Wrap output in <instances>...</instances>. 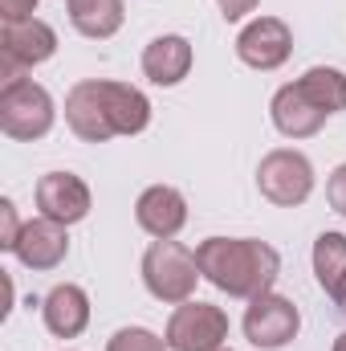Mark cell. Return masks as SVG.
<instances>
[{
    "label": "cell",
    "mask_w": 346,
    "mask_h": 351,
    "mask_svg": "<svg viewBox=\"0 0 346 351\" xmlns=\"http://www.w3.org/2000/svg\"><path fill=\"white\" fill-rule=\"evenodd\" d=\"M57 53V33L49 21H4L0 29V58H4V82H16L21 70H33Z\"/></svg>",
    "instance_id": "obj_8"
},
{
    "label": "cell",
    "mask_w": 346,
    "mask_h": 351,
    "mask_svg": "<svg viewBox=\"0 0 346 351\" xmlns=\"http://www.w3.org/2000/svg\"><path fill=\"white\" fill-rule=\"evenodd\" d=\"M334 351H346V331L338 335V339H334Z\"/></svg>",
    "instance_id": "obj_25"
},
{
    "label": "cell",
    "mask_w": 346,
    "mask_h": 351,
    "mask_svg": "<svg viewBox=\"0 0 346 351\" xmlns=\"http://www.w3.org/2000/svg\"><path fill=\"white\" fill-rule=\"evenodd\" d=\"M163 339H168L172 351H216L228 339V315L220 306H212V302L187 298L172 311Z\"/></svg>",
    "instance_id": "obj_7"
},
{
    "label": "cell",
    "mask_w": 346,
    "mask_h": 351,
    "mask_svg": "<svg viewBox=\"0 0 346 351\" xmlns=\"http://www.w3.org/2000/svg\"><path fill=\"white\" fill-rule=\"evenodd\" d=\"M41 319L49 327V335L57 339H78L82 331L90 327V294L74 282H62L45 294L41 302Z\"/></svg>",
    "instance_id": "obj_14"
},
{
    "label": "cell",
    "mask_w": 346,
    "mask_h": 351,
    "mask_svg": "<svg viewBox=\"0 0 346 351\" xmlns=\"http://www.w3.org/2000/svg\"><path fill=\"white\" fill-rule=\"evenodd\" d=\"M37 208L57 225H78L90 217V184L74 172H49L37 180Z\"/></svg>",
    "instance_id": "obj_10"
},
{
    "label": "cell",
    "mask_w": 346,
    "mask_h": 351,
    "mask_svg": "<svg viewBox=\"0 0 346 351\" xmlns=\"http://www.w3.org/2000/svg\"><path fill=\"white\" fill-rule=\"evenodd\" d=\"M37 12V0H0V16L4 21H29Z\"/></svg>",
    "instance_id": "obj_22"
},
{
    "label": "cell",
    "mask_w": 346,
    "mask_h": 351,
    "mask_svg": "<svg viewBox=\"0 0 346 351\" xmlns=\"http://www.w3.org/2000/svg\"><path fill=\"white\" fill-rule=\"evenodd\" d=\"M66 123L82 143H106L114 135H143L151 123V102L131 82L86 78L66 94Z\"/></svg>",
    "instance_id": "obj_1"
},
{
    "label": "cell",
    "mask_w": 346,
    "mask_h": 351,
    "mask_svg": "<svg viewBox=\"0 0 346 351\" xmlns=\"http://www.w3.org/2000/svg\"><path fill=\"white\" fill-rule=\"evenodd\" d=\"M257 188L261 196L277 208H297L310 200L314 192V164L297 152V147H277L261 160L257 168Z\"/></svg>",
    "instance_id": "obj_5"
},
{
    "label": "cell",
    "mask_w": 346,
    "mask_h": 351,
    "mask_svg": "<svg viewBox=\"0 0 346 351\" xmlns=\"http://www.w3.org/2000/svg\"><path fill=\"white\" fill-rule=\"evenodd\" d=\"M200 262H196V250L179 245V241H151L147 254H143V286L151 298L159 302H187L196 294V282H200Z\"/></svg>",
    "instance_id": "obj_3"
},
{
    "label": "cell",
    "mask_w": 346,
    "mask_h": 351,
    "mask_svg": "<svg viewBox=\"0 0 346 351\" xmlns=\"http://www.w3.org/2000/svg\"><path fill=\"white\" fill-rule=\"evenodd\" d=\"M53 119H57L53 94L37 86L33 78H16L0 86V131L8 139H21V143L45 139L53 131Z\"/></svg>",
    "instance_id": "obj_4"
},
{
    "label": "cell",
    "mask_w": 346,
    "mask_h": 351,
    "mask_svg": "<svg viewBox=\"0 0 346 351\" xmlns=\"http://www.w3.org/2000/svg\"><path fill=\"white\" fill-rule=\"evenodd\" d=\"M135 221L155 241H172L175 233L187 225V200H183V192L172 188V184H151L135 200Z\"/></svg>",
    "instance_id": "obj_11"
},
{
    "label": "cell",
    "mask_w": 346,
    "mask_h": 351,
    "mask_svg": "<svg viewBox=\"0 0 346 351\" xmlns=\"http://www.w3.org/2000/svg\"><path fill=\"white\" fill-rule=\"evenodd\" d=\"M314 278H318V286H322L326 294H334V290L343 286V278H346V233H338V229L318 233V241H314Z\"/></svg>",
    "instance_id": "obj_18"
},
{
    "label": "cell",
    "mask_w": 346,
    "mask_h": 351,
    "mask_svg": "<svg viewBox=\"0 0 346 351\" xmlns=\"http://www.w3.org/2000/svg\"><path fill=\"white\" fill-rule=\"evenodd\" d=\"M191 41L179 37V33H163L155 37L147 49H143V74L155 82V86H179L187 74H191Z\"/></svg>",
    "instance_id": "obj_15"
},
{
    "label": "cell",
    "mask_w": 346,
    "mask_h": 351,
    "mask_svg": "<svg viewBox=\"0 0 346 351\" xmlns=\"http://www.w3.org/2000/svg\"><path fill=\"white\" fill-rule=\"evenodd\" d=\"M127 21V4L122 0H70V25L90 37V41H106L122 29Z\"/></svg>",
    "instance_id": "obj_16"
},
{
    "label": "cell",
    "mask_w": 346,
    "mask_h": 351,
    "mask_svg": "<svg viewBox=\"0 0 346 351\" xmlns=\"http://www.w3.org/2000/svg\"><path fill=\"white\" fill-rule=\"evenodd\" d=\"M200 274L228 298H257L273 290L281 274V254L257 237H208L196 245Z\"/></svg>",
    "instance_id": "obj_2"
},
{
    "label": "cell",
    "mask_w": 346,
    "mask_h": 351,
    "mask_svg": "<svg viewBox=\"0 0 346 351\" xmlns=\"http://www.w3.org/2000/svg\"><path fill=\"white\" fill-rule=\"evenodd\" d=\"M293 53V29L281 16H253L241 33H237V58L249 70H281Z\"/></svg>",
    "instance_id": "obj_9"
},
{
    "label": "cell",
    "mask_w": 346,
    "mask_h": 351,
    "mask_svg": "<svg viewBox=\"0 0 346 351\" xmlns=\"http://www.w3.org/2000/svg\"><path fill=\"white\" fill-rule=\"evenodd\" d=\"M216 351H232V348H216Z\"/></svg>",
    "instance_id": "obj_26"
},
{
    "label": "cell",
    "mask_w": 346,
    "mask_h": 351,
    "mask_svg": "<svg viewBox=\"0 0 346 351\" xmlns=\"http://www.w3.org/2000/svg\"><path fill=\"white\" fill-rule=\"evenodd\" d=\"M241 327H245V339H249L253 348L281 351L285 343L297 339V331H302V311L293 306V298L265 290L257 298H249V311H245Z\"/></svg>",
    "instance_id": "obj_6"
},
{
    "label": "cell",
    "mask_w": 346,
    "mask_h": 351,
    "mask_svg": "<svg viewBox=\"0 0 346 351\" xmlns=\"http://www.w3.org/2000/svg\"><path fill=\"white\" fill-rule=\"evenodd\" d=\"M25 269H57L70 254V237H66V225L49 221V217H37V221H25L21 237H16V250H12Z\"/></svg>",
    "instance_id": "obj_12"
},
{
    "label": "cell",
    "mask_w": 346,
    "mask_h": 351,
    "mask_svg": "<svg viewBox=\"0 0 346 351\" xmlns=\"http://www.w3.org/2000/svg\"><path fill=\"white\" fill-rule=\"evenodd\" d=\"M21 229H25V225L16 221V204L4 196V200H0V250H8V254H12V250H16Z\"/></svg>",
    "instance_id": "obj_20"
},
{
    "label": "cell",
    "mask_w": 346,
    "mask_h": 351,
    "mask_svg": "<svg viewBox=\"0 0 346 351\" xmlns=\"http://www.w3.org/2000/svg\"><path fill=\"white\" fill-rule=\"evenodd\" d=\"M330 298H334V306H338V315L346 319V278H343V286H338V290H334Z\"/></svg>",
    "instance_id": "obj_24"
},
{
    "label": "cell",
    "mask_w": 346,
    "mask_h": 351,
    "mask_svg": "<svg viewBox=\"0 0 346 351\" xmlns=\"http://www.w3.org/2000/svg\"><path fill=\"white\" fill-rule=\"evenodd\" d=\"M269 114H273V127L285 135V139H310V135H318L322 127H326V110H318L297 82H289V86H281L273 94V102H269Z\"/></svg>",
    "instance_id": "obj_13"
},
{
    "label": "cell",
    "mask_w": 346,
    "mask_h": 351,
    "mask_svg": "<svg viewBox=\"0 0 346 351\" xmlns=\"http://www.w3.org/2000/svg\"><path fill=\"white\" fill-rule=\"evenodd\" d=\"M297 86H302V94H306L318 110H326V114L346 110V74L334 70V66H314V70H306V74L297 78Z\"/></svg>",
    "instance_id": "obj_17"
},
{
    "label": "cell",
    "mask_w": 346,
    "mask_h": 351,
    "mask_svg": "<svg viewBox=\"0 0 346 351\" xmlns=\"http://www.w3.org/2000/svg\"><path fill=\"white\" fill-rule=\"evenodd\" d=\"M216 4H220V16L224 21H245L257 8V0H216Z\"/></svg>",
    "instance_id": "obj_23"
},
{
    "label": "cell",
    "mask_w": 346,
    "mask_h": 351,
    "mask_svg": "<svg viewBox=\"0 0 346 351\" xmlns=\"http://www.w3.org/2000/svg\"><path fill=\"white\" fill-rule=\"evenodd\" d=\"M326 200H330V208L338 217H346V164H338L330 172V180H326Z\"/></svg>",
    "instance_id": "obj_21"
},
{
    "label": "cell",
    "mask_w": 346,
    "mask_h": 351,
    "mask_svg": "<svg viewBox=\"0 0 346 351\" xmlns=\"http://www.w3.org/2000/svg\"><path fill=\"white\" fill-rule=\"evenodd\" d=\"M106 351H172V348H168V339H159L147 327H122V331L110 335Z\"/></svg>",
    "instance_id": "obj_19"
}]
</instances>
